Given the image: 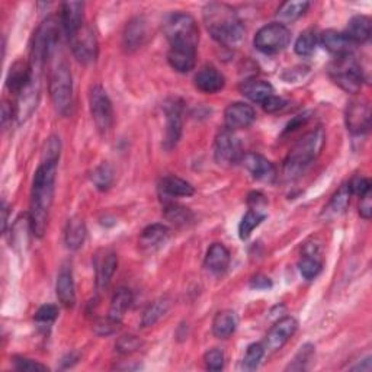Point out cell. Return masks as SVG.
Here are the masks:
<instances>
[{"label": "cell", "mask_w": 372, "mask_h": 372, "mask_svg": "<svg viewBox=\"0 0 372 372\" xmlns=\"http://www.w3.org/2000/svg\"><path fill=\"white\" fill-rule=\"evenodd\" d=\"M57 163L59 162H48L43 160L38 166L31 191V208H30V222H31V233L41 239L44 237L50 210L54 199V185L57 175Z\"/></svg>", "instance_id": "obj_1"}, {"label": "cell", "mask_w": 372, "mask_h": 372, "mask_svg": "<svg viewBox=\"0 0 372 372\" xmlns=\"http://www.w3.org/2000/svg\"><path fill=\"white\" fill-rule=\"evenodd\" d=\"M203 12L207 30L217 43L235 47L243 40L244 26L235 8L227 4L213 2Z\"/></svg>", "instance_id": "obj_2"}, {"label": "cell", "mask_w": 372, "mask_h": 372, "mask_svg": "<svg viewBox=\"0 0 372 372\" xmlns=\"http://www.w3.org/2000/svg\"><path fill=\"white\" fill-rule=\"evenodd\" d=\"M325 138L323 128H316L300 138L283 163V176L287 179H297L301 176L320 156Z\"/></svg>", "instance_id": "obj_3"}, {"label": "cell", "mask_w": 372, "mask_h": 372, "mask_svg": "<svg viewBox=\"0 0 372 372\" xmlns=\"http://www.w3.org/2000/svg\"><path fill=\"white\" fill-rule=\"evenodd\" d=\"M48 89L55 111L67 117L73 109V77L69 64L62 60L55 62L50 70Z\"/></svg>", "instance_id": "obj_4"}, {"label": "cell", "mask_w": 372, "mask_h": 372, "mask_svg": "<svg viewBox=\"0 0 372 372\" xmlns=\"http://www.w3.org/2000/svg\"><path fill=\"white\" fill-rule=\"evenodd\" d=\"M60 40V30L54 18H47L35 31L31 43L30 64L34 72L41 73L45 62L57 51Z\"/></svg>", "instance_id": "obj_5"}, {"label": "cell", "mask_w": 372, "mask_h": 372, "mask_svg": "<svg viewBox=\"0 0 372 372\" xmlns=\"http://www.w3.org/2000/svg\"><path fill=\"white\" fill-rule=\"evenodd\" d=\"M164 35L170 47H192L196 48L199 30L196 21L189 13H171L163 23Z\"/></svg>", "instance_id": "obj_6"}, {"label": "cell", "mask_w": 372, "mask_h": 372, "mask_svg": "<svg viewBox=\"0 0 372 372\" xmlns=\"http://www.w3.org/2000/svg\"><path fill=\"white\" fill-rule=\"evenodd\" d=\"M329 74L339 88L348 94H358L362 89L363 73L354 54L334 57L329 66Z\"/></svg>", "instance_id": "obj_7"}, {"label": "cell", "mask_w": 372, "mask_h": 372, "mask_svg": "<svg viewBox=\"0 0 372 372\" xmlns=\"http://www.w3.org/2000/svg\"><path fill=\"white\" fill-rule=\"evenodd\" d=\"M291 43V31L287 25L274 22L265 25L256 33L253 44L264 54H276L283 51Z\"/></svg>", "instance_id": "obj_8"}, {"label": "cell", "mask_w": 372, "mask_h": 372, "mask_svg": "<svg viewBox=\"0 0 372 372\" xmlns=\"http://www.w3.org/2000/svg\"><path fill=\"white\" fill-rule=\"evenodd\" d=\"M89 108L91 115L96 128L105 134L112 128L113 124V108L112 102L99 84H95L89 91Z\"/></svg>", "instance_id": "obj_9"}, {"label": "cell", "mask_w": 372, "mask_h": 372, "mask_svg": "<svg viewBox=\"0 0 372 372\" xmlns=\"http://www.w3.org/2000/svg\"><path fill=\"white\" fill-rule=\"evenodd\" d=\"M214 157L218 164L232 166L240 163L243 157L242 145L237 135L232 130H222L217 134L214 141Z\"/></svg>", "instance_id": "obj_10"}, {"label": "cell", "mask_w": 372, "mask_h": 372, "mask_svg": "<svg viewBox=\"0 0 372 372\" xmlns=\"http://www.w3.org/2000/svg\"><path fill=\"white\" fill-rule=\"evenodd\" d=\"M166 112V134L163 140V146L166 150L176 147L182 134V115H184V103L179 99H169L164 103Z\"/></svg>", "instance_id": "obj_11"}, {"label": "cell", "mask_w": 372, "mask_h": 372, "mask_svg": "<svg viewBox=\"0 0 372 372\" xmlns=\"http://www.w3.org/2000/svg\"><path fill=\"white\" fill-rule=\"evenodd\" d=\"M38 101H40V73L34 72L31 81L16 95L15 118L18 120V123H23L33 115V112L37 109Z\"/></svg>", "instance_id": "obj_12"}, {"label": "cell", "mask_w": 372, "mask_h": 372, "mask_svg": "<svg viewBox=\"0 0 372 372\" xmlns=\"http://www.w3.org/2000/svg\"><path fill=\"white\" fill-rule=\"evenodd\" d=\"M69 41H70L74 57L80 63L88 64L96 60L98 40L89 25H84L81 30L76 35H73Z\"/></svg>", "instance_id": "obj_13"}, {"label": "cell", "mask_w": 372, "mask_h": 372, "mask_svg": "<svg viewBox=\"0 0 372 372\" xmlns=\"http://www.w3.org/2000/svg\"><path fill=\"white\" fill-rule=\"evenodd\" d=\"M348 131L354 135L365 134L371 125V109L366 101H352L345 112Z\"/></svg>", "instance_id": "obj_14"}, {"label": "cell", "mask_w": 372, "mask_h": 372, "mask_svg": "<svg viewBox=\"0 0 372 372\" xmlns=\"http://www.w3.org/2000/svg\"><path fill=\"white\" fill-rule=\"evenodd\" d=\"M242 166L249 171L253 179L261 182H274L276 179V167L266 157L257 153H244Z\"/></svg>", "instance_id": "obj_15"}, {"label": "cell", "mask_w": 372, "mask_h": 372, "mask_svg": "<svg viewBox=\"0 0 372 372\" xmlns=\"http://www.w3.org/2000/svg\"><path fill=\"white\" fill-rule=\"evenodd\" d=\"M298 323L294 317H283L275 323V326L269 330L265 340V351L274 354L283 348L285 343L290 340L297 332Z\"/></svg>", "instance_id": "obj_16"}, {"label": "cell", "mask_w": 372, "mask_h": 372, "mask_svg": "<svg viewBox=\"0 0 372 372\" xmlns=\"http://www.w3.org/2000/svg\"><path fill=\"white\" fill-rule=\"evenodd\" d=\"M256 120L254 109L244 102H235L225 108L224 123L227 130H242L250 127Z\"/></svg>", "instance_id": "obj_17"}, {"label": "cell", "mask_w": 372, "mask_h": 372, "mask_svg": "<svg viewBox=\"0 0 372 372\" xmlns=\"http://www.w3.org/2000/svg\"><path fill=\"white\" fill-rule=\"evenodd\" d=\"M118 268V256L112 250H101L95 257V271H96V288L99 291L108 288V285Z\"/></svg>", "instance_id": "obj_18"}, {"label": "cell", "mask_w": 372, "mask_h": 372, "mask_svg": "<svg viewBox=\"0 0 372 372\" xmlns=\"http://www.w3.org/2000/svg\"><path fill=\"white\" fill-rule=\"evenodd\" d=\"M170 237V228L164 224H152L141 232L138 239L140 250L145 253H154L159 250Z\"/></svg>", "instance_id": "obj_19"}, {"label": "cell", "mask_w": 372, "mask_h": 372, "mask_svg": "<svg viewBox=\"0 0 372 372\" xmlns=\"http://www.w3.org/2000/svg\"><path fill=\"white\" fill-rule=\"evenodd\" d=\"M84 4L83 2H66L62 5V25L70 40L84 26Z\"/></svg>", "instance_id": "obj_20"}, {"label": "cell", "mask_w": 372, "mask_h": 372, "mask_svg": "<svg viewBox=\"0 0 372 372\" xmlns=\"http://www.w3.org/2000/svg\"><path fill=\"white\" fill-rule=\"evenodd\" d=\"M55 293L59 297V301L66 307L72 308L76 304V290H74V281H73V272L70 265H64L59 276H57L55 283Z\"/></svg>", "instance_id": "obj_21"}, {"label": "cell", "mask_w": 372, "mask_h": 372, "mask_svg": "<svg viewBox=\"0 0 372 372\" xmlns=\"http://www.w3.org/2000/svg\"><path fill=\"white\" fill-rule=\"evenodd\" d=\"M224 84H225V79L222 73L213 66L203 67L195 76L196 88L208 95L220 92L224 88Z\"/></svg>", "instance_id": "obj_22"}, {"label": "cell", "mask_w": 372, "mask_h": 372, "mask_svg": "<svg viewBox=\"0 0 372 372\" xmlns=\"http://www.w3.org/2000/svg\"><path fill=\"white\" fill-rule=\"evenodd\" d=\"M170 67L179 73H189L195 67L196 48L192 47H170L167 52Z\"/></svg>", "instance_id": "obj_23"}, {"label": "cell", "mask_w": 372, "mask_h": 372, "mask_svg": "<svg viewBox=\"0 0 372 372\" xmlns=\"http://www.w3.org/2000/svg\"><path fill=\"white\" fill-rule=\"evenodd\" d=\"M320 44L334 57L354 54L355 44L345 35V33H337L334 30H327L320 35Z\"/></svg>", "instance_id": "obj_24"}, {"label": "cell", "mask_w": 372, "mask_h": 372, "mask_svg": "<svg viewBox=\"0 0 372 372\" xmlns=\"http://www.w3.org/2000/svg\"><path fill=\"white\" fill-rule=\"evenodd\" d=\"M298 269H300L301 276L307 281L314 279L322 272L323 262H322V257H320L319 246L307 244L304 247V254H303L301 261L298 264Z\"/></svg>", "instance_id": "obj_25"}, {"label": "cell", "mask_w": 372, "mask_h": 372, "mask_svg": "<svg viewBox=\"0 0 372 372\" xmlns=\"http://www.w3.org/2000/svg\"><path fill=\"white\" fill-rule=\"evenodd\" d=\"M230 265V252L221 243H214L207 252L204 266L214 275H221Z\"/></svg>", "instance_id": "obj_26"}, {"label": "cell", "mask_w": 372, "mask_h": 372, "mask_svg": "<svg viewBox=\"0 0 372 372\" xmlns=\"http://www.w3.org/2000/svg\"><path fill=\"white\" fill-rule=\"evenodd\" d=\"M147 37V25L145 18H133L124 30V47L128 51H134L145 44Z\"/></svg>", "instance_id": "obj_27"}, {"label": "cell", "mask_w": 372, "mask_h": 372, "mask_svg": "<svg viewBox=\"0 0 372 372\" xmlns=\"http://www.w3.org/2000/svg\"><path fill=\"white\" fill-rule=\"evenodd\" d=\"M33 76H34V72L31 69L30 62L19 60L15 64H12L8 73V79H6L8 88L11 89V92L18 95L25 88V86L31 81Z\"/></svg>", "instance_id": "obj_28"}, {"label": "cell", "mask_w": 372, "mask_h": 372, "mask_svg": "<svg viewBox=\"0 0 372 372\" xmlns=\"http://www.w3.org/2000/svg\"><path fill=\"white\" fill-rule=\"evenodd\" d=\"M240 92L252 102L264 103L269 96L274 95V88L269 81L261 79H249L240 84Z\"/></svg>", "instance_id": "obj_29"}, {"label": "cell", "mask_w": 372, "mask_h": 372, "mask_svg": "<svg viewBox=\"0 0 372 372\" xmlns=\"http://www.w3.org/2000/svg\"><path fill=\"white\" fill-rule=\"evenodd\" d=\"M239 325L237 314L232 310H224L217 312V316L214 317L213 322V333L218 339H227L230 337Z\"/></svg>", "instance_id": "obj_30"}, {"label": "cell", "mask_w": 372, "mask_h": 372, "mask_svg": "<svg viewBox=\"0 0 372 372\" xmlns=\"http://www.w3.org/2000/svg\"><path fill=\"white\" fill-rule=\"evenodd\" d=\"M133 303V293L128 288H118L115 294L112 295L109 311H108V317L112 319L113 322H117L121 325L127 310L130 308Z\"/></svg>", "instance_id": "obj_31"}, {"label": "cell", "mask_w": 372, "mask_h": 372, "mask_svg": "<svg viewBox=\"0 0 372 372\" xmlns=\"http://www.w3.org/2000/svg\"><path fill=\"white\" fill-rule=\"evenodd\" d=\"M345 35L356 45L363 44L371 37V19L365 15L354 16L346 26Z\"/></svg>", "instance_id": "obj_32"}, {"label": "cell", "mask_w": 372, "mask_h": 372, "mask_svg": "<svg viewBox=\"0 0 372 372\" xmlns=\"http://www.w3.org/2000/svg\"><path fill=\"white\" fill-rule=\"evenodd\" d=\"M86 233H88V230H86L84 221L80 217L70 218L64 230V242L67 249L70 250L80 249L86 240Z\"/></svg>", "instance_id": "obj_33"}, {"label": "cell", "mask_w": 372, "mask_h": 372, "mask_svg": "<svg viewBox=\"0 0 372 372\" xmlns=\"http://www.w3.org/2000/svg\"><path fill=\"white\" fill-rule=\"evenodd\" d=\"M160 191L167 195V196H171V198H175V196H192L195 193V188L178 178V176H164L162 181H160Z\"/></svg>", "instance_id": "obj_34"}, {"label": "cell", "mask_w": 372, "mask_h": 372, "mask_svg": "<svg viewBox=\"0 0 372 372\" xmlns=\"http://www.w3.org/2000/svg\"><path fill=\"white\" fill-rule=\"evenodd\" d=\"M351 191H349V186L348 184L342 185L336 193L332 196L329 205L325 208V213L323 215L326 218H333L336 215H340L342 213H345V210L348 208L349 205V201H351Z\"/></svg>", "instance_id": "obj_35"}, {"label": "cell", "mask_w": 372, "mask_h": 372, "mask_svg": "<svg viewBox=\"0 0 372 372\" xmlns=\"http://www.w3.org/2000/svg\"><path fill=\"white\" fill-rule=\"evenodd\" d=\"M163 214L170 224H174L176 227H186L195 221V214L189 208L175 203L166 204Z\"/></svg>", "instance_id": "obj_36"}, {"label": "cell", "mask_w": 372, "mask_h": 372, "mask_svg": "<svg viewBox=\"0 0 372 372\" xmlns=\"http://www.w3.org/2000/svg\"><path fill=\"white\" fill-rule=\"evenodd\" d=\"M308 8H310V2H304V0L303 2L301 0H297V2H285L276 11V18L279 19V23L287 25L300 19L307 12Z\"/></svg>", "instance_id": "obj_37"}, {"label": "cell", "mask_w": 372, "mask_h": 372, "mask_svg": "<svg viewBox=\"0 0 372 372\" xmlns=\"http://www.w3.org/2000/svg\"><path fill=\"white\" fill-rule=\"evenodd\" d=\"M170 308V300L166 297H162L156 301H153L146 311L142 312L141 317V326L142 327H152L154 326L163 316H166V312Z\"/></svg>", "instance_id": "obj_38"}, {"label": "cell", "mask_w": 372, "mask_h": 372, "mask_svg": "<svg viewBox=\"0 0 372 372\" xmlns=\"http://www.w3.org/2000/svg\"><path fill=\"white\" fill-rule=\"evenodd\" d=\"M266 218V214L261 210H249L246 215L242 218L239 225V236L242 240H247L256 227H259L262 221Z\"/></svg>", "instance_id": "obj_39"}, {"label": "cell", "mask_w": 372, "mask_h": 372, "mask_svg": "<svg viewBox=\"0 0 372 372\" xmlns=\"http://www.w3.org/2000/svg\"><path fill=\"white\" fill-rule=\"evenodd\" d=\"M91 181L98 191H108L113 182V167L109 163H102L94 169Z\"/></svg>", "instance_id": "obj_40"}, {"label": "cell", "mask_w": 372, "mask_h": 372, "mask_svg": "<svg viewBox=\"0 0 372 372\" xmlns=\"http://www.w3.org/2000/svg\"><path fill=\"white\" fill-rule=\"evenodd\" d=\"M264 355H265V346L261 345V343H252L244 354V358L242 361V368L244 371L257 369Z\"/></svg>", "instance_id": "obj_41"}, {"label": "cell", "mask_w": 372, "mask_h": 372, "mask_svg": "<svg viewBox=\"0 0 372 372\" xmlns=\"http://www.w3.org/2000/svg\"><path fill=\"white\" fill-rule=\"evenodd\" d=\"M317 45V35L312 30H307L304 33H301V35L298 37V40L295 41V52L301 57H308L314 52Z\"/></svg>", "instance_id": "obj_42"}, {"label": "cell", "mask_w": 372, "mask_h": 372, "mask_svg": "<svg viewBox=\"0 0 372 372\" xmlns=\"http://www.w3.org/2000/svg\"><path fill=\"white\" fill-rule=\"evenodd\" d=\"M142 345L141 339H138L137 336L134 334H125V336H121L118 340H117V351L123 355H128V354H133V352H137Z\"/></svg>", "instance_id": "obj_43"}, {"label": "cell", "mask_w": 372, "mask_h": 372, "mask_svg": "<svg viewBox=\"0 0 372 372\" xmlns=\"http://www.w3.org/2000/svg\"><path fill=\"white\" fill-rule=\"evenodd\" d=\"M60 153H62V141L59 137H50L45 142V147H44V153H43V160H48V162H59L60 159Z\"/></svg>", "instance_id": "obj_44"}, {"label": "cell", "mask_w": 372, "mask_h": 372, "mask_svg": "<svg viewBox=\"0 0 372 372\" xmlns=\"http://www.w3.org/2000/svg\"><path fill=\"white\" fill-rule=\"evenodd\" d=\"M57 317H59V308L52 304H45L38 308L35 312V322L41 325H51Z\"/></svg>", "instance_id": "obj_45"}, {"label": "cell", "mask_w": 372, "mask_h": 372, "mask_svg": "<svg viewBox=\"0 0 372 372\" xmlns=\"http://www.w3.org/2000/svg\"><path fill=\"white\" fill-rule=\"evenodd\" d=\"M12 363L15 369L18 371H28V372H34V371H48L47 365H43L34 359L25 358V356H13Z\"/></svg>", "instance_id": "obj_46"}, {"label": "cell", "mask_w": 372, "mask_h": 372, "mask_svg": "<svg viewBox=\"0 0 372 372\" xmlns=\"http://www.w3.org/2000/svg\"><path fill=\"white\" fill-rule=\"evenodd\" d=\"M204 362L207 369L210 371H221L224 368V354L222 351L214 348L210 349L205 355H204Z\"/></svg>", "instance_id": "obj_47"}, {"label": "cell", "mask_w": 372, "mask_h": 372, "mask_svg": "<svg viewBox=\"0 0 372 372\" xmlns=\"http://www.w3.org/2000/svg\"><path fill=\"white\" fill-rule=\"evenodd\" d=\"M314 355V348L311 345H304L301 346L298 355L295 356L293 365L288 366V369H293V371H301V369H305V363L312 358Z\"/></svg>", "instance_id": "obj_48"}, {"label": "cell", "mask_w": 372, "mask_h": 372, "mask_svg": "<svg viewBox=\"0 0 372 372\" xmlns=\"http://www.w3.org/2000/svg\"><path fill=\"white\" fill-rule=\"evenodd\" d=\"M120 323L113 322L112 319H109L108 316L105 319H99L95 322L94 325V330L96 334L99 336H108V334H112L113 332H117Z\"/></svg>", "instance_id": "obj_49"}, {"label": "cell", "mask_w": 372, "mask_h": 372, "mask_svg": "<svg viewBox=\"0 0 372 372\" xmlns=\"http://www.w3.org/2000/svg\"><path fill=\"white\" fill-rule=\"evenodd\" d=\"M348 186H349L351 193L358 195V196H362V195H365L366 192L371 191V182L366 178H363V176H355L348 184Z\"/></svg>", "instance_id": "obj_50"}, {"label": "cell", "mask_w": 372, "mask_h": 372, "mask_svg": "<svg viewBox=\"0 0 372 372\" xmlns=\"http://www.w3.org/2000/svg\"><path fill=\"white\" fill-rule=\"evenodd\" d=\"M264 109L268 112V113H275V112H279L282 111L285 106H287V101H285L283 98H279V96H269L264 103H262Z\"/></svg>", "instance_id": "obj_51"}, {"label": "cell", "mask_w": 372, "mask_h": 372, "mask_svg": "<svg viewBox=\"0 0 372 372\" xmlns=\"http://www.w3.org/2000/svg\"><path fill=\"white\" fill-rule=\"evenodd\" d=\"M359 215H361L363 220H369L371 215H372V198H371V191L361 196Z\"/></svg>", "instance_id": "obj_52"}, {"label": "cell", "mask_w": 372, "mask_h": 372, "mask_svg": "<svg viewBox=\"0 0 372 372\" xmlns=\"http://www.w3.org/2000/svg\"><path fill=\"white\" fill-rule=\"evenodd\" d=\"M250 287L253 290H269L272 288V281L265 275H256L250 279Z\"/></svg>", "instance_id": "obj_53"}, {"label": "cell", "mask_w": 372, "mask_h": 372, "mask_svg": "<svg viewBox=\"0 0 372 372\" xmlns=\"http://www.w3.org/2000/svg\"><path fill=\"white\" fill-rule=\"evenodd\" d=\"M308 120V113H303V115H298V117H295L288 125H287V130H285V133H293V131H295L297 128H300L303 124H305V121Z\"/></svg>", "instance_id": "obj_54"}, {"label": "cell", "mask_w": 372, "mask_h": 372, "mask_svg": "<svg viewBox=\"0 0 372 372\" xmlns=\"http://www.w3.org/2000/svg\"><path fill=\"white\" fill-rule=\"evenodd\" d=\"M8 220H9V207H8V204L4 201V204H2V230H4V233H6Z\"/></svg>", "instance_id": "obj_55"}]
</instances>
